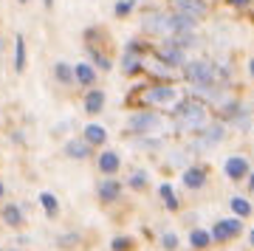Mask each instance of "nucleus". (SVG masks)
I'll use <instances>...</instances> for the list:
<instances>
[{
  "label": "nucleus",
  "instance_id": "31",
  "mask_svg": "<svg viewBox=\"0 0 254 251\" xmlns=\"http://www.w3.org/2000/svg\"><path fill=\"white\" fill-rule=\"evenodd\" d=\"M229 3L237 6V9H249V3H252V0H229Z\"/></svg>",
  "mask_w": 254,
  "mask_h": 251
},
{
  "label": "nucleus",
  "instance_id": "7",
  "mask_svg": "<svg viewBox=\"0 0 254 251\" xmlns=\"http://www.w3.org/2000/svg\"><path fill=\"white\" fill-rule=\"evenodd\" d=\"M147 105H164V102H175V88L173 85H153L144 93Z\"/></svg>",
  "mask_w": 254,
  "mask_h": 251
},
{
  "label": "nucleus",
  "instance_id": "28",
  "mask_svg": "<svg viewBox=\"0 0 254 251\" xmlns=\"http://www.w3.org/2000/svg\"><path fill=\"white\" fill-rule=\"evenodd\" d=\"M113 251H130V240L127 237H113Z\"/></svg>",
  "mask_w": 254,
  "mask_h": 251
},
{
  "label": "nucleus",
  "instance_id": "35",
  "mask_svg": "<svg viewBox=\"0 0 254 251\" xmlns=\"http://www.w3.org/2000/svg\"><path fill=\"white\" fill-rule=\"evenodd\" d=\"M3 192H6V189H3V184H0V197H3Z\"/></svg>",
  "mask_w": 254,
  "mask_h": 251
},
{
  "label": "nucleus",
  "instance_id": "33",
  "mask_svg": "<svg viewBox=\"0 0 254 251\" xmlns=\"http://www.w3.org/2000/svg\"><path fill=\"white\" fill-rule=\"evenodd\" d=\"M249 73H252V76H254V60H252V63H249Z\"/></svg>",
  "mask_w": 254,
  "mask_h": 251
},
{
  "label": "nucleus",
  "instance_id": "21",
  "mask_svg": "<svg viewBox=\"0 0 254 251\" xmlns=\"http://www.w3.org/2000/svg\"><path fill=\"white\" fill-rule=\"evenodd\" d=\"M158 192H161V197H164V206L170 209V212H175V209H178V197H175L173 187H170V184H161Z\"/></svg>",
  "mask_w": 254,
  "mask_h": 251
},
{
  "label": "nucleus",
  "instance_id": "30",
  "mask_svg": "<svg viewBox=\"0 0 254 251\" xmlns=\"http://www.w3.org/2000/svg\"><path fill=\"white\" fill-rule=\"evenodd\" d=\"M161 243H164V249H175V246H178V237H175V234H164Z\"/></svg>",
  "mask_w": 254,
  "mask_h": 251
},
{
  "label": "nucleus",
  "instance_id": "16",
  "mask_svg": "<svg viewBox=\"0 0 254 251\" xmlns=\"http://www.w3.org/2000/svg\"><path fill=\"white\" fill-rule=\"evenodd\" d=\"M14 71H26V40H23V34L14 37Z\"/></svg>",
  "mask_w": 254,
  "mask_h": 251
},
{
  "label": "nucleus",
  "instance_id": "27",
  "mask_svg": "<svg viewBox=\"0 0 254 251\" xmlns=\"http://www.w3.org/2000/svg\"><path fill=\"white\" fill-rule=\"evenodd\" d=\"M133 6H136V0H119V3H116V17L130 14V11H133Z\"/></svg>",
  "mask_w": 254,
  "mask_h": 251
},
{
  "label": "nucleus",
  "instance_id": "11",
  "mask_svg": "<svg viewBox=\"0 0 254 251\" xmlns=\"http://www.w3.org/2000/svg\"><path fill=\"white\" fill-rule=\"evenodd\" d=\"M206 170L203 167H190V170L184 172V187L187 189H203L206 187Z\"/></svg>",
  "mask_w": 254,
  "mask_h": 251
},
{
  "label": "nucleus",
  "instance_id": "18",
  "mask_svg": "<svg viewBox=\"0 0 254 251\" xmlns=\"http://www.w3.org/2000/svg\"><path fill=\"white\" fill-rule=\"evenodd\" d=\"M3 220L9 226H23V212H20V206H14V203H9V206H3Z\"/></svg>",
  "mask_w": 254,
  "mask_h": 251
},
{
  "label": "nucleus",
  "instance_id": "13",
  "mask_svg": "<svg viewBox=\"0 0 254 251\" xmlns=\"http://www.w3.org/2000/svg\"><path fill=\"white\" fill-rule=\"evenodd\" d=\"M73 79L79 82V85H85V88H93V82H96V71H93V65H88V63L73 65Z\"/></svg>",
  "mask_w": 254,
  "mask_h": 251
},
{
  "label": "nucleus",
  "instance_id": "19",
  "mask_svg": "<svg viewBox=\"0 0 254 251\" xmlns=\"http://www.w3.org/2000/svg\"><path fill=\"white\" fill-rule=\"evenodd\" d=\"M190 243H192V249L203 251V249H209V243H212V234L203 232V229H195V232L190 234Z\"/></svg>",
  "mask_w": 254,
  "mask_h": 251
},
{
  "label": "nucleus",
  "instance_id": "5",
  "mask_svg": "<svg viewBox=\"0 0 254 251\" xmlns=\"http://www.w3.org/2000/svg\"><path fill=\"white\" fill-rule=\"evenodd\" d=\"M175 11L190 14L192 20H203L209 14V6L203 3V0H175Z\"/></svg>",
  "mask_w": 254,
  "mask_h": 251
},
{
  "label": "nucleus",
  "instance_id": "20",
  "mask_svg": "<svg viewBox=\"0 0 254 251\" xmlns=\"http://www.w3.org/2000/svg\"><path fill=\"white\" fill-rule=\"evenodd\" d=\"M232 212H235L237 217H240V220H243V217H249L252 215V203H249V200H246V197H232Z\"/></svg>",
  "mask_w": 254,
  "mask_h": 251
},
{
  "label": "nucleus",
  "instance_id": "24",
  "mask_svg": "<svg viewBox=\"0 0 254 251\" xmlns=\"http://www.w3.org/2000/svg\"><path fill=\"white\" fill-rule=\"evenodd\" d=\"M122 68H125V73H136V71H141V60H138V54H130V51H127L125 60H122Z\"/></svg>",
  "mask_w": 254,
  "mask_h": 251
},
{
  "label": "nucleus",
  "instance_id": "29",
  "mask_svg": "<svg viewBox=\"0 0 254 251\" xmlns=\"http://www.w3.org/2000/svg\"><path fill=\"white\" fill-rule=\"evenodd\" d=\"M144 184H147V178L141 175V172H136V175L130 178V187H133V189H144Z\"/></svg>",
  "mask_w": 254,
  "mask_h": 251
},
{
  "label": "nucleus",
  "instance_id": "9",
  "mask_svg": "<svg viewBox=\"0 0 254 251\" xmlns=\"http://www.w3.org/2000/svg\"><path fill=\"white\" fill-rule=\"evenodd\" d=\"M82 108H85V113L88 116H99L102 110H105V90H88L85 93V99H82Z\"/></svg>",
  "mask_w": 254,
  "mask_h": 251
},
{
  "label": "nucleus",
  "instance_id": "14",
  "mask_svg": "<svg viewBox=\"0 0 254 251\" xmlns=\"http://www.w3.org/2000/svg\"><path fill=\"white\" fill-rule=\"evenodd\" d=\"M82 138L91 144V147H99V144L108 141V130H105L102 125H88L85 130H82Z\"/></svg>",
  "mask_w": 254,
  "mask_h": 251
},
{
  "label": "nucleus",
  "instance_id": "25",
  "mask_svg": "<svg viewBox=\"0 0 254 251\" xmlns=\"http://www.w3.org/2000/svg\"><path fill=\"white\" fill-rule=\"evenodd\" d=\"M223 138V125H209L203 133V144H218Z\"/></svg>",
  "mask_w": 254,
  "mask_h": 251
},
{
  "label": "nucleus",
  "instance_id": "22",
  "mask_svg": "<svg viewBox=\"0 0 254 251\" xmlns=\"http://www.w3.org/2000/svg\"><path fill=\"white\" fill-rule=\"evenodd\" d=\"M54 76L63 82V85H71V82H76V79H73V68H71V65H65V63H57V65H54Z\"/></svg>",
  "mask_w": 254,
  "mask_h": 251
},
{
  "label": "nucleus",
  "instance_id": "37",
  "mask_svg": "<svg viewBox=\"0 0 254 251\" xmlns=\"http://www.w3.org/2000/svg\"><path fill=\"white\" fill-rule=\"evenodd\" d=\"M0 51H3V40H0Z\"/></svg>",
  "mask_w": 254,
  "mask_h": 251
},
{
  "label": "nucleus",
  "instance_id": "3",
  "mask_svg": "<svg viewBox=\"0 0 254 251\" xmlns=\"http://www.w3.org/2000/svg\"><path fill=\"white\" fill-rule=\"evenodd\" d=\"M243 232V223H240V217H232V220H218V223L212 226V240L218 243H226L232 240V237H237V234Z\"/></svg>",
  "mask_w": 254,
  "mask_h": 251
},
{
  "label": "nucleus",
  "instance_id": "8",
  "mask_svg": "<svg viewBox=\"0 0 254 251\" xmlns=\"http://www.w3.org/2000/svg\"><path fill=\"white\" fill-rule=\"evenodd\" d=\"M223 172H226L232 181H240L249 175V161H246L243 155H229L226 164H223Z\"/></svg>",
  "mask_w": 254,
  "mask_h": 251
},
{
  "label": "nucleus",
  "instance_id": "17",
  "mask_svg": "<svg viewBox=\"0 0 254 251\" xmlns=\"http://www.w3.org/2000/svg\"><path fill=\"white\" fill-rule=\"evenodd\" d=\"M122 167V161H119L116 153H110V150H105V153L99 155V170L105 172V175H113V172Z\"/></svg>",
  "mask_w": 254,
  "mask_h": 251
},
{
  "label": "nucleus",
  "instance_id": "1",
  "mask_svg": "<svg viewBox=\"0 0 254 251\" xmlns=\"http://www.w3.org/2000/svg\"><path fill=\"white\" fill-rule=\"evenodd\" d=\"M184 76H187L190 85H195L198 93L215 90V88H220V82H223L218 65L206 63V60H192V63H184Z\"/></svg>",
  "mask_w": 254,
  "mask_h": 251
},
{
  "label": "nucleus",
  "instance_id": "23",
  "mask_svg": "<svg viewBox=\"0 0 254 251\" xmlns=\"http://www.w3.org/2000/svg\"><path fill=\"white\" fill-rule=\"evenodd\" d=\"M40 203H43V209H46L48 217H54L57 212H60V203H57V197L51 195V192H43V195H40Z\"/></svg>",
  "mask_w": 254,
  "mask_h": 251
},
{
  "label": "nucleus",
  "instance_id": "36",
  "mask_svg": "<svg viewBox=\"0 0 254 251\" xmlns=\"http://www.w3.org/2000/svg\"><path fill=\"white\" fill-rule=\"evenodd\" d=\"M51 3H54V0H46V6H51Z\"/></svg>",
  "mask_w": 254,
  "mask_h": 251
},
{
  "label": "nucleus",
  "instance_id": "2",
  "mask_svg": "<svg viewBox=\"0 0 254 251\" xmlns=\"http://www.w3.org/2000/svg\"><path fill=\"white\" fill-rule=\"evenodd\" d=\"M173 116L181 130H200L206 125V105L200 99H184L181 105L173 110Z\"/></svg>",
  "mask_w": 254,
  "mask_h": 251
},
{
  "label": "nucleus",
  "instance_id": "4",
  "mask_svg": "<svg viewBox=\"0 0 254 251\" xmlns=\"http://www.w3.org/2000/svg\"><path fill=\"white\" fill-rule=\"evenodd\" d=\"M144 28L150 31V34H164V37H170V34H173V23H170V14H164V11L147 14Z\"/></svg>",
  "mask_w": 254,
  "mask_h": 251
},
{
  "label": "nucleus",
  "instance_id": "32",
  "mask_svg": "<svg viewBox=\"0 0 254 251\" xmlns=\"http://www.w3.org/2000/svg\"><path fill=\"white\" fill-rule=\"evenodd\" d=\"M249 189H252V192H254V172H252V175H249Z\"/></svg>",
  "mask_w": 254,
  "mask_h": 251
},
{
  "label": "nucleus",
  "instance_id": "12",
  "mask_svg": "<svg viewBox=\"0 0 254 251\" xmlns=\"http://www.w3.org/2000/svg\"><path fill=\"white\" fill-rule=\"evenodd\" d=\"M65 153L71 155L73 161H85L91 155V144L85 141V138H73V141L65 144Z\"/></svg>",
  "mask_w": 254,
  "mask_h": 251
},
{
  "label": "nucleus",
  "instance_id": "26",
  "mask_svg": "<svg viewBox=\"0 0 254 251\" xmlns=\"http://www.w3.org/2000/svg\"><path fill=\"white\" fill-rule=\"evenodd\" d=\"M88 51H91V57H93V63H96V68H102V71H110V60L105 54H99L93 45H88Z\"/></svg>",
  "mask_w": 254,
  "mask_h": 251
},
{
  "label": "nucleus",
  "instance_id": "34",
  "mask_svg": "<svg viewBox=\"0 0 254 251\" xmlns=\"http://www.w3.org/2000/svg\"><path fill=\"white\" fill-rule=\"evenodd\" d=\"M249 243H252V246H254V229H252V234H249Z\"/></svg>",
  "mask_w": 254,
  "mask_h": 251
},
{
  "label": "nucleus",
  "instance_id": "38",
  "mask_svg": "<svg viewBox=\"0 0 254 251\" xmlns=\"http://www.w3.org/2000/svg\"><path fill=\"white\" fill-rule=\"evenodd\" d=\"M17 3H28V0H17Z\"/></svg>",
  "mask_w": 254,
  "mask_h": 251
},
{
  "label": "nucleus",
  "instance_id": "10",
  "mask_svg": "<svg viewBox=\"0 0 254 251\" xmlns=\"http://www.w3.org/2000/svg\"><path fill=\"white\" fill-rule=\"evenodd\" d=\"M155 125H158V116H155V113H136V116L127 122V127H130L133 133H150Z\"/></svg>",
  "mask_w": 254,
  "mask_h": 251
},
{
  "label": "nucleus",
  "instance_id": "15",
  "mask_svg": "<svg viewBox=\"0 0 254 251\" xmlns=\"http://www.w3.org/2000/svg\"><path fill=\"white\" fill-rule=\"evenodd\" d=\"M119 195H122V184H119V181L108 178V181H102L99 184V197L105 200V203H113Z\"/></svg>",
  "mask_w": 254,
  "mask_h": 251
},
{
  "label": "nucleus",
  "instance_id": "6",
  "mask_svg": "<svg viewBox=\"0 0 254 251\" xmlns=\"http://www.w3.org/2000/svg\"><path fill=\"white\" fill-rule=\"evenodd\" d=\"M155 54L161 57V63H164V65H184V63H187V57H184V48H178V45L170 43V40H167L164 45H158V51H155Z\"/></svg>",
  "mask_w": 254,
  "mask_h": 251
}]
</instances>
